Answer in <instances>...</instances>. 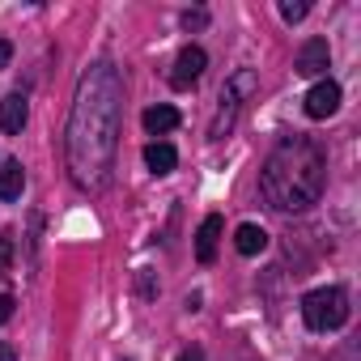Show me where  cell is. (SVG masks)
Returning a JSON list of instances; mask_svg holds the SVG:
<instances>
[{"label": "cell", "mask_w": 361, "mask_h": 361, "mask_svg": "<svg viewBox=\"0 0 361 361\" xmlns=\"http://www.w3.org/2000/svg\"><path fill=\"white\" fill-rule=\"evenodd\" d=\"M22 188H26V170H22V161H5V166H0V200H18Z\"/></svg>", "instance_id": "cell-13"}, {"label": "cell", "mask_w": 361, "mask_h": 361, "mask_svg": "<svg viewBox=\"0 0 361 361\" xmlns=\"http://www.w3.org/2000/svg\"><path fill=\"white\" fill-rule=\"evenodd\" d=\"M13 306H18V302H13L9 293H0V323H9V319H13Z\"/></svg>", "instance_id": "cell-16"}, {"label": "cell", "mask_w": 361, "mask_h": 361, "mask_svg": "<svg viewBox=\"0 0 361 361\" xmlns=\"http://www.w3.org/2000/svg\"><path fill=\"white\" fill-rule=\"evenodd\" d=\"M323 188H327V153L310 136H285L259 170V192L276 213H302L319 204Z\"/></svg>", "instance_id": "cell-2"}, {"label": "cell", "mask_w": 361, "mask_h": 361, "mask_svg": "<svg viewBox=\"0 0 361 361\" xmlns=\"http://www.w3.org/2000/svg\"><path fill=\"white\" fill-rule=\"evenodd\" d=\"M145 166H149L153 174H170V170L178 166V153H174V145H166V140H153V145L145 149Z\"/></svg>", "instance_id": "cell-12"}, {"label": "cell", "mask_w": 361, "mask_h": 361, "mask_svg": "<svg viewBox=\"0 0 361 361\" xmlns=\"http://www.w3.org/2000/svg\"><path fill=\"white\" fill-rule=\"evenodd\" d=\"M9 60H13V43H9V39H0V68H5Z\"/></svg>", "instance_id": "cell-18"}, {"label": "cell", "mask_w": 361, "mask_h": 361, "mask_svg": "<svg viewBox=\"0 0 361 361\" xmlns=\"http://www.w3.org/2000/svg\"><path fill=\"white\" fill-rule=\"evenodd\" d=\"M340 111V85L336 81H319L310 94H306V115L310 119H327Z\"/></svg>", "instance_id": "cell-7"}, {"label": "cell", "mask_w": 361, "mask_h": 361, "mask_svg": "<svg viewBox=\"0 0 361 361\" xmlns=\"http://www.w3.org/2000/svg\"><path fill=\"white\" fill-rule=\"evenodd\" d=\"M327 64H331L327 39H306L302 51H298V60H293V68H298L302 77H319V73H327Z\"/></svg>", "instance_id": "cell-6"}, {"label": "cell", "mask_w": 361, "mask_h": 361, "mask_svg": "<svg viewBox=\"0 0 361 361\" xmlns=\"http://www.w3.org/2000/svg\"><path fill=\"white\" fill-rule=\"evenodd\" d=\"M26 119H30V106H26V98L22 94H9L5 102H0V132H22L26 128Z\"/></svg>", "instance_id": "cell-9"}, {"label": "cell", "mask_w": 361, "mask_h": 361, "mask_svg": "<svg viewBox=\"0 0 361 361\" xmlns=\"http://www.w3.org/2000/svg\"><path fill=\"white\" fill-rule=\"evenodd\" d=\"M217 243H221V217L209 213V217L200 221V230H196V259H200V264H213V259H217Z\"/></svg>", "instance_id": "cell-8"}, {"label": "cell", "mask_w": 361, "mask_h": 361, "mask_svg": "<svg viewBox=\"0 0 361 361\" xmlns=\"http://www.w3.org/2000/svg\"><path fill=\"white\" fill-rule=\"evenodd\" d=\"M306 13H310V5H306V0H285V5H281V18H285L289 26H293V22H302Z\"/></svg>", "instance_id": "cell-14"}, {"label": "cell", "mask_w": 361, "mask_h": 361, "mask_svg": "<svg viewBox=\"0 0 361 361\" xmlns=\"http://www.w3.org/2000/svg\"><path fill=\"white\" fill-rule=\"evenodd\" d=\"M178 361H204V353L192 344V348H183V353H178Z\"/></svg>", "instance_id": "cell-19"}, {"label": "cell", "mask_w": 361, "mask_h": 361, "mask_svg": "<svg viewBox=\"0 0 361 361\" xmlns=\"http://www.w3.org/2000/svg\"><path fill=\"white\" fill-rule=\"evenodd\" d=\"M204 68H209L204 47H183V51H178V60H174V68H170V85L174 90H192Z\"/></svg>", "instance_id": "cell-5"}, {"label": "cell", "mask_w": 361, "mask_h": 361, "mask_svg": "<svg viewBox=\"0 0 361 361\" xmlns=\"http://www.w3.org/2000/svg\"><path fill=\"white\" fill-rule=\"evenodd\" d=\"M302 319H306L310 331H336V327H344L348 323V298H344V289H336V285L310 289L302 298Z\"/></svg>", "instance_id": "cell-3"}, {"label": "cell", "mask_w": 361, "mask_h": 361, "mask_svg": "<svg viewBox=\"0 0 361 361\" xmlns=\"http://www.w3.org/2000/svg\"><path fill=\"white\" fill-rule=\"evenodd\" d=\"M9 259H13V238L5 234V238H0V272L9 268Z\"/></svg>", "instance_id": "cell-15"}, {"label": "cell", "mask_w": 361, "mask_h": 361, "mask_svg": "<svg viewBox=\"0 0 361 361\" xmlns=\"http://www.w3.org/2000/svg\"><path fill=\"white\" fill-rule=\"evenodd\" d=\"M234 247H238V255H259V251L268 247V230L255 226V221H243V226L234 230Z\"/></svg>", "instance_id": "cell-10"}, {"label": "cell", "mask_w": 361, "mask_h": 361, "mask_svg": "<svg viewBox=\"0 0 361 361\" xmlns=\"http://www.w3.org/2000/svg\"><path fill=\"white\" fill-rule=\"evenodd\" d=\"M140 123H145V132H153V136H166V132H174L178 128V111L174 106H149L145 115H140Z\"/></svg>", "instance_id": "cell-11"}, {"label": "cell", "mask_w": 361, "mask_h": 361, "mask_svg": "<svg viewBox=\"0 0 361 361\" xmlns=\"http://www.w3.org/2000/svg\"><path fill=\"white\" fill-rule=\"evenodd\" d=\"M119 111H123V81L111 60L90 64V73L77 85L64 153L68 174L81 192H102L111 183L115 153H119Z\"/></svg>", "instance_id": "cell-1"}, {"label": "cell", "mask_w": 361, "mask_h": 361, "mask_svg": "<svg viewBox=\"0 0 361 361\" xmlns=\"http://www.w3.org/2000/svg\"><path fill=\"white\" fill-rule=\"evenodd\" d=\"M204 22H209V13H204V9H196V13H183V26H188V30H192V26H204Z\"/></svg>", "instance_id": "cell-17"}, {"label": "cell", "mask_w": 361, "mask_h": 361, "mask_svg": "<svg viewBox=\"0 0 361 361\" xmlns=\"http://www.w3.org/2000/svg\"><path fill=\"white\" fill-rule=\"evenodd\" d=\"M255 90H259L255 68H238V73L226 81V90H221V106H217V119H213V128H209V136H213V140H226V136H230V128H234V119H238L243 102H247Z\"/></svg>", "instance_id": "cell-4"}]
</instances>
